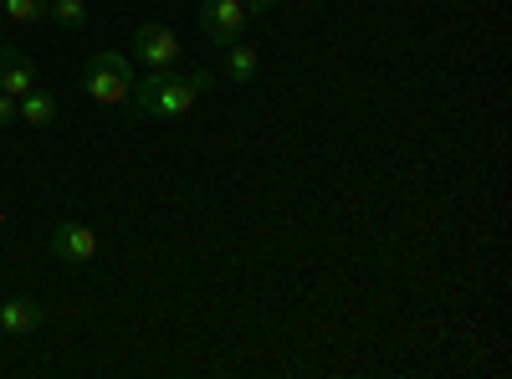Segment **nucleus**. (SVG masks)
<instances>
[{
	"mask_svg": "<svg viewBox=\"0 0 512 379\" xmlns=\"http://www.w3.org/2000/svg\"><path fill=\"white\" fill-rule=\"evenodd\" d=\"M216 88V72H144L128 93V108L144 113V118H180L195 108L200 93Z\"/></svg>",
	"mask_w": 512,
	"mask_h": 379,
	"instance_id": "1",
	"label": "nucleus"
},
{
	"mask_svg": "<svg viewBox=\"0 0 512 379\" xmlns=\"http://www.w3.org/2000/svg\"><path fill=\"white\" fill-rule=\"evenodd\" d=\"M134 57L149 67V72H175L180 57H185V41L175 26H164V21H144L134 31Z\"/></svg>",
	"mask_w": 512,
	"mask_h": 379,
	"instance_id": "2",
	"label": "nucleus"
},
{
	"mask_svg": "<svg viewBox=\"0 0 512 379\" xmlns=\"http://www.w3.org/2000/svg\"><path fill=\"white\" fill-rule=\"evenodd\" d=\"M251 11H246V0H200V11H195V26L216 41V47H226V41H241Z\"/></svg>",
	"mask_w": 512,
	"mask_h": 379,
	"instance_id": "3",
	"label": "nucleus"
},
{
	"mask_svg": "<svg viewBox=\"0 0 512 379\" xmlns=\"http://www.w3.org/2000/svg\"><path fill=\"white\" fill-rule=\"evenodd\" d=\"M98 231L93 226H82V221H57V231H52V257L57 262H67V267H88V262H98Z\"/></svg>",
	"mask_w": 512,
	"mask_h": 379,
	"instance_id": "4",
	"label": "nucleus"
},
{
	"mask_svg": "<svg viewBox=\"0 0 512 379\" xmlns=\"http://www.w3.org/2000/svg\"><path fill=\"white\" fill-rule=\"evenodd\" d=\"M36 88V67L21 47H6L0 41V93H11V98H26Z\"/></svg>",
	"mask_w": 512,
	"mask_h": 379,
	"instance_id": "5",
	"label": "nucleus"
},
{
	"mask_svg": "<svg viewBox=\"0 0 512 379\" xmlns=\"http://www.w3.org/2000/svg\"><path fill=\"white\" fill-rule=\"evenodd\" d=\"M82 93H88L93 103L113 108V103H128V93H134V77H123L113 67H88V77H82Z\"/></svg>",
	"mask_w": 512,
	"mask_h": 379,
	"instance_id": "6",
	"label": "nucleus"
},
{
	"mask_svg": "<svg viewBox=\"0 0 512 379\" xmlns=\"http://www.w3.org/2000/svg\"><path fill=\"white\" fill-rule=\"evenodd\" d=\"M41 323V303L31 298H0V328H6V339H21Z\"/></svg>",
	"mask_w": 512,
	"mask_h": 379,
	"instance_id": "7",
	"label": "nucleus"
},
{
	"mask_svg": "<svg viewBox=\"0 0 512 379\" xmlns=\"http://www.w3.org/2000/svg\"><path fill=\"white\" fill-rule=\"evenodd\" d=\"M16 123H31V129H52L57 123V98L47 88H31L26 98H16Z\"/></svg>",
	"mask_w": 512,
	"mask_h": 379,
	"instance_id": "8",
	"label": "nucleus"
},
{
	"mask_svg": "<svg viewBox=\"0 0 512 379\" xmlns=\"http://www.w3.org/2000/svg\"><path fill=\"white\" fill-rule=\"evenodd\" d=\"M221 72L231 77V82H251L256 72H262V57H256L251 47H246V41H226V47H221Z\"/></svg>",
	"mask_w": 512,
	"mask_h": 379,
	"instance_id": "9",
	"label": "nucleus"
},
{
	"mask_svg": "<svg viewBox=\"0 0 512 379\" xmlns=\"http://www.w3.org/2000/svg\"><path fill=\"white\" fill-rule=\"evenodd\" d=\"M47 16L62 31H82V26H88V0H47Z\"/></svg>",
	"mask_w": 512,
	"mask_h": 379,
	"instance_id": "10",
	"label": "nucleus"
},
{
	"mask_svg": "<svg viewBox=\"0 0 512 379\" xmlns=\"http://www.w3.org/2000/svg\"><path fill=\"white\" fill-rule=\"evenodd\" d=\"M0 11H6L11 21H21V26H36L41 16H47V0H0Z\"/></svg>",
	"mask_w": 512,
	"mask_h": 379,
	"instance_id": "11",
	"label": "nucleus"
},
{
	"mask_svg": "<svg viewBox=\"0 0 512 379\" xmlns=\"http://www.w3.org/2000/svg\"><path fill=\"white\" fill-rule=\"evenodd\" d=\"M88 67H113V72H123V77H134V62H128L123 52H93Z\"/></svg>",
	"mask_w": 512,
	"mask_h": 379,
	"instance_id": "12",
	"label": "nucleus"
},
{
	"mask_svg": "<svg viewBox=\"0 0 512 379\" xmlns=\"http://www.w3.org/2000/svg\"><path fill=\"white\" fill-rule=\"evenodd\" d=\"M11 123H16V98L0 93V129H11Z\"/></svg>",
	"mask_w": 512,
	"mask_h": 379,
	"instance_id": "13",
	"label": "nucleus"
},
{
	"mask_svg": "<svg viewBox=\"0 0 512 379\" xmlns=\"http://www.w3.org/2000/svg\"><path fill=\"white\" fill-rule=\"evenodd\" d=\"M272 6H277V0H246V11H251V16H267Z\"/></svg>",
	"mask_w": 512,
	"mask_h": 379,
	"instance_id": "14",
	"label": "nucleus"
},
{
	"mask_svg": "<svg viewBox=\"0 0 512 379\" xmlns=\"http://www.w3.org/2000/svg\"><path fill=\"white\" fill-rule=\"evenodd\" d=\"M0 339H6V328H0Z\"/></svg>",
	"mask_w": 512,
	"mask_h": 379,
	"instance_id": "15",
	"label": "nucleus"
}]
</instances>
